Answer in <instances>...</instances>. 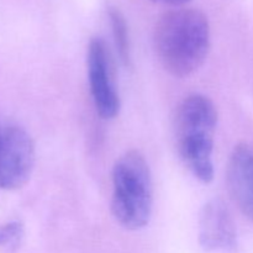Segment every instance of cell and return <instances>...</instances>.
<instances>
[{"label": "cell", "mask_w": 253, "mask_h": 253, "mask_svg": "<svg viewBox=\"0 0 253 253\" xmlns=\"http://www.w3.org/2000/svg\"><path fill=\"white\" fill-rule=\"evenodd\" d=\"M153 47L160 63L170 76H192L204 64L210 51L208 17L192 7L165 12L156 22Z\"/></svg>", "instance_id": "cell-1"}, {"label": "cell", "mask_w": 253, "mask_h": 253, "mask_svg": "<svg viewBox=\"0 0 253 253\" xmlns=\"http://www.w3.org/2000/svg\"><path fill=\"white\" fill-rule=\"evenodd\" d=\"M216 125V108L202 94H192L183 99L173 120L178 155L189 172L204 184L214 179L212 152Z\"/></svg>", "instance_id": "cell-2"}, {"label": "cell", "mask_w": 253, "mask_h": 253, "mask_svg": "<svg viewBox=\"0 0 253 253\" xmlns=\"http://www.w3.org/2000/svg\"><path fill=\"white\" fill-rule=\"evenodd\" d=\"M111 212L126 230L147 226L152 216L153 183L150 166L140 151L131 150L119 157L113 167Z\"/></svg>", "instance_id": "cell-3"}, {"label": "cell", "mask_w": 253, "mask_h": 253, "mask_svg": "<svg viewBox=\"0 0 253 253\" xmlns=\"http://www.w3.org/2000/svg\"><path fill=\"white\" fill-rule=\"evenodd\" d=\"M35 161V143L27 131L0 121V190L24 187L34 172Z\"/></svg>", "instance_id": "cell-4"}, {"label": "cell", "mask_w": 253, "mask_h": 253, "mask_svg": "<svg viewBox=\"0 0 253 253\" xmlns=\"http://www.w3.org/2000/svg\"><path fill=\"white\" fill-rule=\"evenodd\" d=\"M89 86L96 113L104 120L116 118L120 111V96L114 78L113 61L105 41L100 37L90 40L86 52Z\"/></svg>", "instance_id": "cell-5"}, {"label": "cell", "mask_w": 253, "mask_h": 253, "mask_svg": "<svg viewBox=\"0 0 253 253\" xmlns=\"http://www.w3.org/2000/svg\"><path fill=\"white\" fill-rule=\"evenodd\" d=\"M199 242L205 251H227L236 246V225L229 208L221 199L209 200L202 208Z\"/></svg>", "instance_id": "cell-6"}, {"label": "cell", "mask_w": 253, "mask_h": 253, "mask_svg": "<svg viewBox=\"0 0 253 253\" xmlns=\"http://www.w3.org/2000/svg\"><path fill=\"white\" fill-rule=\"evenodd\" d=\"M230 195L240 211L253 222V145L235 146L226 168Z\"/></svg>", "instance_id": "cell-7"}, {"label": "cell", "mask_w": 253, "mask_h": 253, "mask_svg": "<svg viewBox=\"0 0 253 253\" xmlns=\"http://www.w3.org/2000/svg\"><path fill=\"white\" fill-rule=\"evenodd\" d=\"M109 19H110L111 31H113L114 42L119 57L125 67L131 66V44L128 36V27L125 16L118 7L109 9Z\"/></svg>", "instance_id": "cell-8"}, {"label": "cell", "mask_w": 253, "mask_h": 253, "mask_svg": "<svg viewBox=\"0 0 253 253\" xmlns=\"http://www.w3.org/2000/svg\"><path fill=\"white\" fill-rule=\"evenodd\" d=\"M22 237H24V227L20 222H9L0 227V247L7 250L17 249Z\"/></svg>", "instance_id": "cell-9"}, {"label": "cell", "mask_w": 253, "mask_h": 253, "mask_svg": "<svg viewBox=\"0 0 253 253\" xmlns=\"http://www.w3.org/2000/svg\"><path fill=\"white\" fill-rule=\"evenodd\" d=\"M151 1L162 5H168V6H182V5L189 2L190 0H151Z\"/></svg>", "instance_id": "cell-10"}]
</instances>
